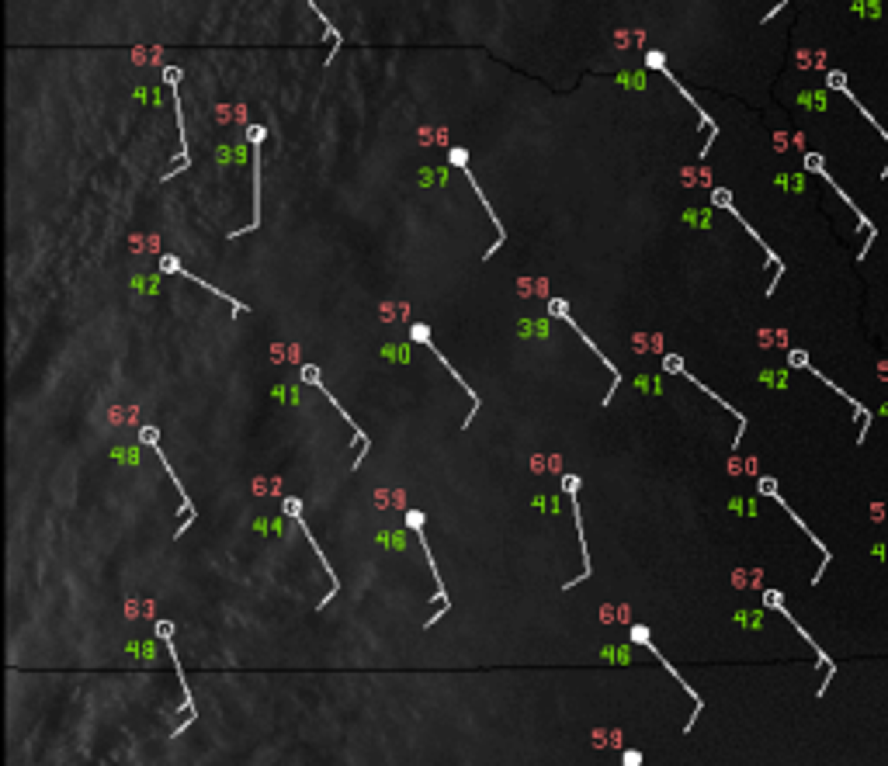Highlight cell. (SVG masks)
<instances>
[{"label":"cell","mask_w":888,"mask_h":766,"mask_svg":"<svg viewBox=\"0 0 888 766\" xmlns=\"http://www.w3.org/2000/svg\"><path fill=\"white\" fill-rule=\"evenodd\" d=\"M406 528L410 530L423 528V513H420V510H406Z\"/></svg>","instance_id":"cell-12"},{"label":"cell","mask_w":888,"mask_h":766,"mask_svg":"<svg viewBox=\"0 0 888 766\" xmlns=\"http://www.w3.org/2000/svg\"><path fill=\"white\" fill-rule=\"evenodd\" d=\"M164 80H167V87L174 90V87L180 83V69H178V66H164Z\"/></svg>","instance_id":"cell-10"},{"label":"cell","mask_w":888,"mask_h":766,"mask_svg":"<svg viewBox=\"0 0 888 766\" xmlns=\"http://www.w3.org/2000/svg\"><path fill=\"white\" fill-rule=\"evenodd\" d=\"M448 160H451V167L465 170V167H469V149H465V146H455V149L448 153Z\"/></svg>","instance_id":"cell-6"},{"label":"cell","mask_w":888,"mask_h":766,"mask_svg":"<svg viewBox=\"0 0 888 766\" xmlns=\"http://www.w3.org/2000/svg\"><path fill=\"white\" fill-rule=\"evenodd\" d=\"M128 652H132V655H146V659H153V645H139V642H132Z\"/></svg>","instance_id":"cell-14"},{"label":"cell","mask_w":888,"mask_h":766,"mask_svg":"<svg viewBox=\"0 0 888 766\" xmlns=\"http://www.w3.org/2000/svg\"><path fill=\"white\" fill-rule=\"evenodd\" d=\"M548 312H552V316H555V319H562V323H566V326H569V330H573V333H576V337H580V340H583V344H587V347H590V351H593V357H600V364H604V368H607V371H611V392H607V396H604V406H611V396H614V389H618V385H621V371H618V364H614V361H611V357H604V354H600V347H597V344H593L590 337H587V333H583V330H580V323H576V319H573V316H569V309H566V302H559V298H555V302H552V305H548Z\"/></svg>","instance_id":"cell-1"},{"label":"cell","mask_w":888,"mask_h":766,"mask_svg":"<svg viewBox=\"0 0 888 766\" xmlns=\"http://www.w3.org/2000/svg\"><path fill=\"white\" fill-rule=\"evenodd\" d=\"M139 437H143V444H146V448H157V444H160V430H157V426H143V430H139Z\"/></svg>","instance_id":"cell-7"},{"label":"cell","mask_w":888,"mask_h":766,"mask_svg":"<svg viewBox=\"0 0 888 766\" xmlns=\"http://www.w3.org/2000/svg\"><path fill=\"white\" fill-rule=\"evenodd\" d=\"M600 655H604V659H614L618 666H628V662H632V652H628V648H618V645H604Z\"/></svg>","instance_id":"cell-5"},{"label":"cell","mask_w":888,"mask_h":766,"mask_svg":"<svg viewBox=\"0 0 888 766\" xmlns=\"http://www.w3.org/2000/svg\"><path fill=\"white\" fill-rule=\"evenodd\" d=\"M621 763H625V766H642V756H639L635 749H628V753L621 756Z\"/></svg>","instance_id":"cell-15"},{"label":"cell","mask_w":888,"mask_h":766,"mask_svg":"<svg viewBox=\"0 0 888 766\" xmlns=\"http://www.w3.org/2000/svg\"><path fill=\"white\" fill-rule=\"evenodd\" d=\"M281 510H285V517H292V520H298V517H302V503H298L296 496H289V499L281 503Z\"/></svg>","instance_id":"cell-8"},{"label":"cell","mask_w":888,"mask_h":766,"mask_svg":"<svg viewBox=\"0 0 888 766\" xmlns=\"http://www.w3.org/2000/svg\"><path fill=\"white\" fill-rule=\"evenodd\" d=\"M413 340H416V344H420V347H427V351L434 354V357H437V361H441V364H444V371H448V375H451V378H455V382H458V385H462V389H465V396H469V399H472V412H469V416H465V423H462V430H469V426H472V419H475V412H479V392H475L472 385H469V382H465V378H462V375H458V371H455V368H451V361H448V357H444V354H441V351H437V347H434V340H430V326H423V323H416V326H413Z\"/></svg>","instance_id":"cell-2"},{"label":"cell","mask_w":888,"mask_h":766,"mask_svg":"<svg viewBox=\"0 0 888 766\" xmlns=\"http://www.w3.org/2000/svg\"><path fill=\"white\" fill-rule=\"evenodd\" d=\"M646 62H649L652 69H666V62H663V56H659V53H649V56H646Z\"/></svg>","instance_id":"cell-16"},{"label":"cell","mask_w":888,"mask_h":766,"mask_svg":"<svg viewBox=\"0 0 888 766\" xmlns=\"http://www.w3.org/2000/svg\"><path fill=\"white\" fill-rule=\"evenodd\" d=\"M302 378L316 385V382H319V368H316V364H302Z\"/></svg>","instance_id":"cell-13"},{"label":"cell","mask_w":888,"mask_h":766,"mask_svg":"<svg viewBox=\"0 0 888 766\" xmlns=\"http://www.w3.org/2000/svg\"><path fill=\"white\" fill-rule=\"evenodd\" d=\"M628 635H632V642H639V645H646V648H649L652 655H656V659H659V662H663V669H666V673H670V676H673V680H677V683H680V687H684V690H687V694H691V697H694V718H698V711H701V697H698V694H694V687H691V683H684V676H680V673H677V669H673V666H670V662H666V655H663V652H659V648L652 645V638H649V628H646V624H635V628H632V631H628ZM694 718H691V721H687V725H684V732H691V728H694Z\"/></svg>","instance_id":"cell-3"},{"label":"cell","mask_w":888,"mask_h":766,"mask_svg":"<svg viewBox=\"0 0 888 766\" xmlns=\"http://www.w3.org/2000/svg\"><path fill=\"white\" fill-rule=\"evenodd\" d=\"M160 271H171V274H180V278H187V281H194V285H198V288H205V292H212V295H216V298H223V302H230V305H233V312H237V316H246V312H250V305H243V302H237V298H233V295H226V292H223V288H216V285H208V281H205V278H198V274H191V271H187V267H180V260H178V257H160Z\"/></svg>","instance_id":"cell-4"},{"label":"cell","mask_w":888,"mask_h":766,"mask_svg":"<svg viewBox=\"0 0 888 766\" xmlns=\"http://www.w3.org/2000/svg\"><path fill=\"white\" fill-rule=\"evenodd\" d=\"M153 631H157V638H160V642H164V638H174V624H171V621H157V624H153Z\"/></svg>","instance_id":"cell-9"},{"label":"cell","mask_w":888,"mask_h":766,"mask_svg":"<svg viewBox=\"0 0 888 766\" xmlns=\"http://www.w3.org/2000/svg\"><path fill=\"white\" fill-rule=\"evenodd\" d=\"M545 323H521V337H541Z\"/></svg>","instance_id":"cell-11"}]
</instances>
